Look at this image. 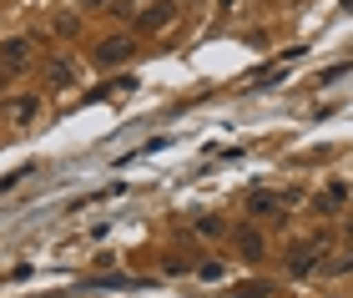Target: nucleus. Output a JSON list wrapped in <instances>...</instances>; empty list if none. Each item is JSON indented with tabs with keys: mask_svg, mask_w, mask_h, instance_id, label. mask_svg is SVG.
I'll return each instance as SVG.
<instances>
[{
	"mask_svg": "<svg viewBox=\"0 0 353 298\" xmlns=\"http://www.w3.org/2000/svg\"><path fill=\"white\" fill-rule=\"evenodd\" d=\"M176 10H182V0H147V6L132 15L137 36H157V30H167L176 21Z\"/></svg>",
	"mask_w": 353,
	"mask_h": 298,
	"instance_id": "1",
	"label": "nucleus"
},
{
	"mask_svg": "<svg viewBox=\"0 0 353 298\" xmlns=\"http://www.w3.org/2000/svg\"><path fill=\"white\" fill-rule=\"evenodd\" d=\"M248 217H288L293 208V192H272V187H258V192H248Z\"/></svg>",
	"mask_w": 353,
	"mask_h": 298,
	"instance_id": "2",
	"label": "nucleus"
},
{
	"mask_svg": "<svg viewBox=\"0 0 353 298\" xmlns=\"http://www.w3.org/2000/svg\"><path fill=\"white\" fill-rule=\"evenodd\" d=\"M30 36H10L6 46H0V76H26L30 71Z\"/></svg>",
	"mask_w": 353,
	"mask_h": 298,
	"instance_id": "3",
	"label": "nucleus"
},
{
	"mask_svg": "<svg viewBox=\"0 0 353 298\" xmlns=\"http://www.w3.org/2000/svg\"><path fill=\"white\" fill-rule=\"evenodd\" d=\"M137 56V36H106L101 46H96V66L111 71V66H121V61H132Z\"/></svg>",
	"mask_w": 353,
	"mask_h": 298,
	"instance_id": "4",
	"label": "nucleus"
},
{
	"mask_svg": "<svg viewBox=\"0 0 353 298\" xmlns=\"http://www.w3.org/2000/svg\"><path fill=\"white\" fill-rule=\"evenodd\" d=\"M318 263H323V243L308 238V243H298L293 253H288V273H293V278H313Z\"/></svg>",
	"mask_w": 353,
	"mask_h": 298,
	"instance_id": "5",
	"label": "nucleus"
},
{
	"mask_svg": "<svg viewBox=\"0 0 353 298\" xmlns=\"http://www.w3.org/2000/svg\"><path fill=\"white\" fill-rule=\"evenodd\" d=\"M228 238H232V253L243 258V263H263L268 258V238H263L258 228H237V232H228Z\"/></svg>",
	"mask_w": 353,
	"mask_h": 298,
	"instance_id": "6",
	"label": "nucleus"
},
{
	"mask_svg": "<svg viewBox=\"0 0 353 298\" xmlns=\"http://www.w3.org/2000/svg\"><path fill=\"white\" fill-rule=\"evenodd\" d=\"M353 202V187L348 182H333V187H323V192L313 197V212H323V217H333V212H343Z\"/></svg>",
	"mask_w": 353,
	"mask_h": 298,
	"instance_id": "7",
	"label": "nucleus"
},
{
	"mask_svg": "<svg viewBox=\"0 0 353 298\" xmlns=\"http://www.w3.org/2000/svg\"><path fill=\"white\" fill-rule=\"evenodd\" d=\"M36 112H41V91H21V97H10V106H6V117L15 121V127L36 121Z\"/></svg>",
	"mask_w": 353,
	"mask_h": 298,
	"instance_id": "8",
	"label": "nucleus"
},
{
	"mask_svg": "<svg viewBox=\"0 0 353 298\" xmlns=\"http://www.w3.org/2000/svg\"><path fill=\"white\" fill-rule=\"evenodd\" d=\"M46 86H51V91H71V86H76L71 61H61V56H51V61H46Z\"/></svg>",
	"mask_w": 353,
	"mask_h": 298,
	"instance_id": "9",
	"label": "nucleus"
},
{
	"mask_svg": "<svg viewBox=\"0 0 353 298\" xmlns=\"http://www.w3.org/2000/svg\"><path fill=\"white\" fill-rule=\"evenodd\" d=\"M51 30H56L61 41H76V36H81V15H76V10H56Z\"/></svg>",
	"mask_w": 353,
	"mask_h": 298,
	"instance_id": "10",
	"label": "nucleus"
},
{
	"mask_svg": "<svg viewBox=\"0 0 353 298\" xmlns=\"http://www.w3.org/2000/svg\"><path fill=\"white\" fill-rule=\"evenodd\" d=\"M318 273H328V278H339V273H353V243H348V248H343V253L333 258V263L323 258V263H318Z\"/></svg>",
	"mask_w": 353,
	"mask_h": 298,
	"instance_id": "11",
	"label": "nucleus"
},
{
	"mask_svg": "<svg viewBox=\"0 0 353 298\" xmlns=\"http://www.w3.org/2000/svg\"><path fill=\"white\" fill-rule=\"evenodd\" d=\"M192 228H197L202 238H228V223H222V217H212V212H202V217H197Z\"/></svg>",
	"mask_w": 353,
	"mask_h": 298,
	"instance_id": "12",
	"label": "nucleus"
},
{
	"mask_svg": "<svg viewBox=\"0 0 353 298\" xmlns=\"http://www.w3.org/2000/svg\"><path fill=\"white\" fill-rule=\"evenodd\" d=\"M278 81H288V66H272V71H263V76H252L248 91H268V86H278Z\"/></svg>",
	"mask_w": 353,
	"mask_h": 298,
	"instance_id": "13",
	"label": "nucleus"
},
{
	"mask_svg": "<svg viewBox=\"0 0 353 298\" xmlns=\"http://www.w3.org/2000/svg\"><path fill=\"white\" fill-rule=\"evenodd\" d=\"M232 298H272V284H263V278H252V284H237Z\"/></svg>",
	"mask_w": 353,
	"mask_h": 298,
	"instance_id": "14",
	"label": "nucleus"
},
{
	"mask_svg": "<svg viewBox=\"0 0 353 298\" xmlns=\"http://www.w3.org/2000/svg\"><path fill=\"white\" fill-rule=\"evenodd\" d=\"M197 278H202V284H217V278H222V263H217V258L197 263Z\"/></svg>",
	"mask_w": 353,
	"mask_h": 298,
	"instance_id": "15",
	"label": "nucleus"
},
{
	"mask_svg": "<svg viewBox=\"0 0 353 298\" xmlns=\"http://www.w3.org/2000/svg\"><path fill=\"white\" fill-rule=\"evenodd\" d=\"M30 172H36V167H21V172H10V177H6V182H0V192H10V187H21V182L30 177Z\"/></svg>",
	"mask_w": 353,
	"mask_h": 298,
	"instance_id": "16",
	"label": "nucleus"
},
{
	"mask_svg": "<svg viewBox=\"0 0 353 298\" xmlns=\"http://www.w3.org/2000/svg\"><path fill=\"white\" fill-rule=\"evenodd\" d=\"M76 6H86V10H106L111 0H76Z\"/></svg>",
	"mask_w": 353,
	"mask_h": 298,
	"instance_id": "17",
	"label": "nucleus"
},
{
	"mask_svg": "<svg viewBox=\"0 0 353 298\" xmlns=\"http://www.w3.org/2000/svg\"><path fill=\"white\" fill-rule=\"evenodd\" d=\"M217 6H222V10H232V6H237V0H217Z\"/></svg>",
	"mask_w": 353,
	"mask_h": 298,
	"instance_id": "18",
	"label": "nucleus"
}]
</instances>
